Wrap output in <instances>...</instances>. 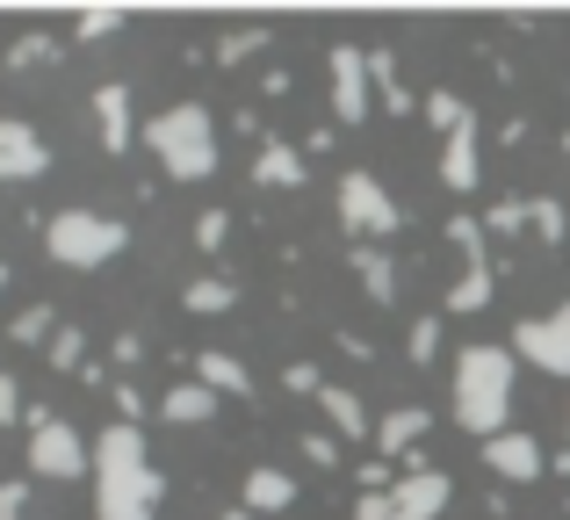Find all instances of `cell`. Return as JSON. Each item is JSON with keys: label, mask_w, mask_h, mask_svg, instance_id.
Masks as SVG:
<instances>
[{"label": "cell", "mask_w": 570, "mask_h": 520, "mask_svg": "<svg viewBox=\"0 0 570 520\" xmlns=\"http://www.w3.org/2000/svg\"><path fill=\"white\" fill-rule=\"evenodd\" d=\"M95 520H153L159 499H167V478L145 455V426H101L95 441Z\"/></svg>", "instance_id": "1"}, {"label": "cell", "mask_w": 570, "mask_h": 520, "mask_svg": "<svg viewBox=\"0 0 570 520\" xmlns=\"http://www.w3.org/2000/svg\"><path fill=\"white\" fill-rule=\"evenodd\" d=\"M513 412V347H462L455 354V426L476 441L505 434Z\"/></svg>", "instance_id": "2"}, {"label": "cell", "mask_w": 570, "mask_h": 520, "mask_svg": "<svg viewBox=\"0 0 570 520\" xmlns=\"http://www.w3.org/2000/svg\"><path fill=\"white\" fill-rule=\"evenodd\" d=\"M145 145H153V159L174 174V181H209V174H217V124H209L203 101L159 109L153 124H145Z\"/></svg>", "instance_id": "3"}, {"label": "cell", "mask_w": 570, "mask_h": 520, "mask_svg": "<svg viewBox=\"0 0 570 520\" xmlns=\"http://www.w3.org/2000/svg\"><path fill=\"white\" fill-rule=\"evenodd\" d=\"M124 246H130V232L101 210H58L51 225H43V254L58 267H109Z\"/></svg>", "instance_id": "4"}, {"label": "cell", "mask_w": 570, "mask_h": 520, "mask_svg": "<svg viewBox=\"0 0 570 520\" xmlns=\"http://www.w3.org/2000/svg\"><path fill=\"white\" fill-rule=\"evenodd\" d=\"M29 420V470L37 478H87L95 470V441H80V426H66L58 412H22Z\"/></svg>", "instance_id": "5"}, {"label": "cell", "mask_w": 570, "mask_h": 520, "mask_svg": "<svg viewBox=\"0 0 570 520\" xmlns=\"http://www.w3.org/2000/svg\"><path fill=\"white\" fill-rule=\"evenodd\" d=\"M340 225L362 232V246H376V239H390V232H397V203H390V188H383L368 167L340 174Z\"/></svg>", "instance_id": "6"}, {"label": "cell", "mask_w": 570, "mask_h": 520, "mask_svg": "<svg viewBox=\"0 0 570 520\" xmlns=\"http://www.w3.org/2000/svg\"><path fill=\"white\" fill-rule=\"evenodd\" d=\"M513 354L534 362L542 376H570V304L542 311V318H520L513 325Z\"/></svg>", "instance_id": "7"}, {"label": "cell", "mask_w": 570, "mask_h": 520, "mask_svg": "<svg viewBox=\"0 0 570 520\" xmlns=\"http://www.w3.org/2000/svg\"><path fill=\"white\" fill-rule=\"evenodd\" d=\"M333 116L340 124H368V101H376V87H368V51H354V43H333Z\"/></svg>", "instance_id": "8"}, {"label": "cell", "mask_w": 570, "mask_h": 520, "mask_svg": "<svg viewBox=\"0 0 570 520\" xmlns=\"http://www.w3.org/2000/svg\"><path fill=\"white\" fill-rule=\"evenodd\" d=\"M43 174H51V145L22 116H0V181H43Z\"/></svg>", "instance_id": "9"}, {"label": "cell", "mask_w": 570, "mask_h": 520, "mask_svg": "<svg viewBox=\"0 0 570 520\" xmlns=\"http://www.w3.org/2000/svg\"><path fill=\"white\" fill-rule=\"evenodd\" d=\"M448 499H455V484H448V470H404L397 484H390V507H397V520H441Z\"/></svg>", "instance_id": "10"}, {"label": "cell", "mask_w": 570, "mask_h": 520, "mask_svg": "<svg viewBox=\"0 0 570 520\" xmlns=\"http://www.w3.org/2000/svg\"><path fill=\"white\" fill-rule=\"evenodd\" d=\"M484 463H491V478H499V484H534L549 470V455H542V441H534V434H513V426H505V434L484 441Z\"/></svg>", "instance_id": "11"}, {"label": "cell", "mask_w": 570, "mask_h": 520, "mask_svg": "<svg viewBox=\"0 0 570 520\" xmlns=\"http://www.w3.org/2000/svg\"><path fill=\"white\" fill-rule=\"evenodd\" d=\"M476 167H484V145H476V116H470L462 130H448V138H441V181L455 188V196H470Z\"/></svg>", "instance_id": "12"}, {"label": "cell", "mask_w": 570, "mask_h": 520, "mask_svg": "<svg viewBox=\"0 0 570 520\" xmlns=\"http://www.w3.org/2000/svg\"><path fill=\"white\" fill-rule=\"evenodd\" d=\"M426 426H433V412H426V405H390L383 420H376V449H383V463L412 455L419 441H426Z\"/></svg>", "instance_id": "13"}, {"label": "cell", "mask_w": 570, "mask_h": 520, "mask_svg": "<svg viewBox=\"0 0 570 520\" xmlns=\"http://www.w3.org/2000/svg\"><path fill=\"white\" fill-rule=\"evenodd\" d=\"M195 383H203V391H217V398H253V369L238 362V354H224V347H203V354H195Z\"/></svg>", "instance_id": "14"}, {"label": "cell", "mask_w": 570, "mask_h": 520, "mask_svg": "<svg viewBox=\"0 0 570 520\" xmlns=\"http://www.w3.org/2000/svg\"><path fill=\"white\" fill-rule=\"evenodd\" d=\"M253 181H261V188H304V153H296V145H282V138H261Z\"/></svg>", "instance_id": "15"}, {"label": "cell", "mask_w": 570, "mask_h": 520, "mask_svg": "<svg viewBox=\"0 0 570 520\" xmlns=\"http://www.w3.org/2000/svg\"><path fill=\"white\" fill-rule=\"evenodd\" d=\"M95 124H101V145H109V153H124V145H130V87L124 80L95 87Z\"/></svg>", "instance_id": "16"}, {"label": "cell", "mask_w": 570, "mask_h": 520, "mask_svg": "<svg viewBox=\"0 0 570 520\" xmlns=\"http://www.w3.org/2000/svg\"><path fill=\"white\" fill-rule=\"evenodd\" d=\"M209 412H217V391H203L195 376H188V383L174 376V391L159 398V420H174V426H203Z\"/></svg>", "instance_id": "17"}, {"label": "cell", "mask_w": 570, "mask_h": 520, "mask_svg": "<svg viewBox=\"0 0 570 520\" xmlns=\"http://www.w3.org/2000/svg\"><path fill=\"white\" fill-rule=\"evenodd\" d=\"M282 507H296V478L275 470V463H261L246 478V513H282Z\"/></svg>", "instance_id": "18"}, {"label": "cell", "mask_w": 570, "mask_h": 520, "mask_svg": "<svg viewBox=\"0 0 570 520\" xmlns=\"http://www.w3.org/2000/svg\"><path fill=\"white\" fill-rule=\"evenodd\" d=\"M318 405H325V420H333V434H354V441H362V434H376L368 405L347 391V383H325V391H318Z\"/></svg>", "instance_id": "19"}, {"label": "cell", "mask_w": 570, "mask_h": 520, "mask_svg": "<svg viewBox=\"0 0 570 520\" xmlns=\"http://www.w3.org/2000/svg\"><path fill=\"white\" fill-rule=\"evenodd\" d=\"M354 275H362V290L376 296V304H390V296H397V267H390L383 246H354Z\"/></svg>", "instance_id": "20"}, {"label": "cell", "mask_w": 570, "mask_h": 520, "mask_svg": "<svg viewBox=\"0 0 570 520\" xmlns=\"http://www.w3.org/2000/svg\"><path fill=\"white\" fill-rule=\"evenodd\" d=\"M368 87H376V95H383V109L412 116V87L397 80V58H390V51H368Z\"/></svg>", "instance_id": "21"}, {"label": "cell", "mask_w": 570, "mask_h": 520, "mask_svg": "<svg viewBox=\"0 0 570 520\" xmlns=\"http://www.w3.org/2000/svg\"><path fill=\"white\" fill-rule=\"evenodd\" d=\"M181 304L195 311V318H217V311L238 304V290H232V282H217V275H203V282H188V290H181Z\"/></svg>", "instance_id": "22"}, {"label": "cell", "mask_w": 570, "mask_h": 520, "mask_svg": "<svg viewBox=\"0 0 570 520\" xmlns=\"http://www.w3.org/2000/svg\"><path fill=\"white\" fill-rule=\"evenodd\" d=\"M484 304H491V261H470L462 282L448 290V311H484Z\"/></svg>", "instance_id": "23"}, {"label": "cell", "mask_w": 570, "mask_h": 520, "mask_svg": "<svg viewBox=\"0 0 570 520\" xmlns=\"http://www.w3.org/2000/svg\"><path fill=\"white\" fill-rule=\"evenodd\" d=\"M51 29H29V37H14L8 43V58H0V66H8V72H29V66H43V58H51Z\"/></svg>", "instance_id": "24"}, {"label": "cell", "mask_w": 570, "mask_h": 520, "mask_svg": "<svg viewBox=\"0 0 570 520\" xmlns=\"http://www.w3.org/2000/svg\"><path fill=\"white\" fill-rule=\"evenodd\" d=\"M426 124L448 138V130H462V124H470V101H462V95H448V87H433V95H426Z\"/></svg>", "instance_id": "25"}, {"label": "cell", "mask_w": 570, "mask_h": 520, "mask_svg": "<svg viewBox=\"0 0 570 520\" xmlns=\"http://www.w3.org/2000/svg\"><path fill=\"white\" fill-rule=\"evenodd\" d=\"M58 333V318H51V304H29L22 311V318H14L8 325V340H14V347H29V340H51Z\"/></svg>", "instance_id": "26"}, {"label": "cell", "mask_w": 570, "mask_h": 520, "mask_svg": "<svg viewBox=\"0 0 570 520\" xmlns=\"http://www.w3.org/2000/svg\"><path fill=\"white\" fill-rule=\"evenodd\" d=\"M43 354H51V369H80V354H87V333H80V325H58V333H51V347H43Z\"/></svg>", "instance_id": "27"}, {"label": "cell", "mask_w": 570, "mask_h": 520, "mask_svg": "<svg viewBox=\"0 0 570 520\" xmlns=\"http://www.w3.org/2000/svg\"><path fill=\"white\" fill-rule=\"evenodd\" d=\"M448 239L462 246V261H484V217H470V210L448 217Z\"/></svg>", "instance_id": "28"}, {"label": "cell", "mask_w": 570, "mask_h": 520, "mask_svg": "<svg viewBox=\"0 0 570 520\" xmlns=\"http://www.w3.org/2000/svg\"><path fill=\"white\" fill-rule=\"evenodd\" d=\"M267 43H275V37H267V29H232V37L217 43V58H224V66H238V58H246V51H267Z\"/></svg>", "instance_id": "29"}, {"label": "cell", "mask_w": 570, "mask_h": 520, "mask_svg": "<svg viewBox=\"0 0 570 520\" xmlns=\"http://www.w3.org/2000/svg\"><path fill=\"white\" fill-rule=\"evenodd\" d=\"M404 347H412V362H433V354H441V318H412V340H404Z\"/></svg>", "instance_id": "30"}, {"label": "cell", "mask_w": 570, "mask_h": 520, "mask_svg": "<svg viewBox=\"0 0 570 520\" xmlns=\"http://www.w3.org/2000/svg\"><path fill=\"white\" fill-rule=\"evenodd\" d=\"M528 225H534V232H542V239H563V225H570V217H563V203H549V196H534V203H528Z\"/></svg>", "instance_id": "31"}, {"label": "cell", "mask_w": 570, "mask_h": 520, "mask_svg": "<svg viewBox=\"0 0 570 520\" xmlns=\"http://www.w3.org/2000/svg\"><path fill=\"white\" fill-rule=\"evenodd\" d=\"M224 232H232V217H224V210H203V217H195V246H203V254H217Z\"/></svg>", "instance_id": "32"}, {"label": "cell", "mask_w": 570, "mask_h": 520, "mask_svg": "<svg viewBox=\"0 0 570 520\" xmlns=\"http://www.w3.org/2000/svg\"><path fill=\"white\" fill-rule=\"evenodd\" d=\"M282 383H289V398H318L325 391V376L311 362H289V369H282Z\"/></svg>", "instance_id": "33"}, {"label": "cell", "mask_w": 570, "mask_h": 520, "mask_svg": "<svg viewBox=\"0 0 570 520\" xmlns=\"http://www.w3.org/2000/svg\"><path fill=\"white\" fill-rule=\"evenodd\" d=\"M528 225V203H491L484 210V232H520Z\"/></svg>", "instance_id": "34"}, {"label": "cell", "mask_w": 570, "mask_h": 520, "mask_svg": "<svg viewBox=\"0 0 570 520\" xmlns=\"http://www.w3.org/2000/svg\"><path fill=\"white\" fill-rule=\"evenodd\" d=\"M354 520H397V507H390V492H362L354 499Z\"/></svg>", "instance_id": "35"}, {"label": "cell", "mask_w": 570, "mask_h": 520, "mask_svg": "<svg viewBox=\"0 0 570 520\" xmlns=\"http://www.w3.org/2000/svg\"><path fill=\"white\" fill-rule=\"evenodd\" d=\"M22 507H29V484L8 478V484H0V520H22Z\"/></svg>", "instance_id": "36"}, {"label": "cell", "mask_w": 570, "mask_h": 520, "mask_svg": "<svg viewBox=\"0 0 570 520\" xmlns=\"http://www.w3.org/2000/svg\"><path fill=\"white\" fill-rule=\"evenodd\" d=\"M8 420H22V383L0 369V426H8Z\"/></svg>", "instance_id": "37"}, {"label": "cell", "mask_w": 570, "mask_h": 520, "mask_svg": "<svg viewBox=\"0 0 570 520\" xmlns=\"http://www.w3.org/2000/svg\"><path fill=\"white\" fill-rule=\"evenodd\" d=\"M109 29H116V14H80V22H72V37L95 43V37H109Z\"/></svg>", "instance_id": "38"}, {"label": "cell", "mask_w": 570, "mask_h": 520, "mask_svg": "<svg viewBox=\"0 0 570 520\" xmlns=\"http://www.w3.org/2000/svg\"><path fill=\"white\" fill-rule=\"evenodd\" d=\"M304 455H311V463H340V449H333V434H304Z\"/></svg>", "instance_id": "39"}, {"label": "cell", "mask_w": 570, "mask_h": 520, "mask_svg": "<svg viewBox=\"0 0 570 520\" xmlns=\"http://www.w3.org/2000/svg\"><path fill=\"white\" fill-rule=\"evenodd\" d=\"M224 520H253V513H246V507H238V513H224Z\"/></svg>", "instance_id": "40"}, {"label": "cell", "mask_w": 570, "mask_h": 520, "mask_svg": "<svg viewBox=\"0 0 570 520\" xmlns=\"http://www.w3.org/2000/svg\"><path fill=\"white\" fill-rule=\"evenodd\" d=\"M0 290H8V267H0Z\"/></svg>", "instance_id": "41"}, {"label": "cell", "mask_w": 570, "mask_h": 520, "mask_svg": "<svg viewBox=\"0 0 570 520\" xmlns=\"http://www.w3.org/2000/svg\"><path fill=\"white\" fill-rule=\"evenodd\" d=\"M563 159H570V138H563Z\"/></svg>", "instance_id": "42"}]
</instances>
